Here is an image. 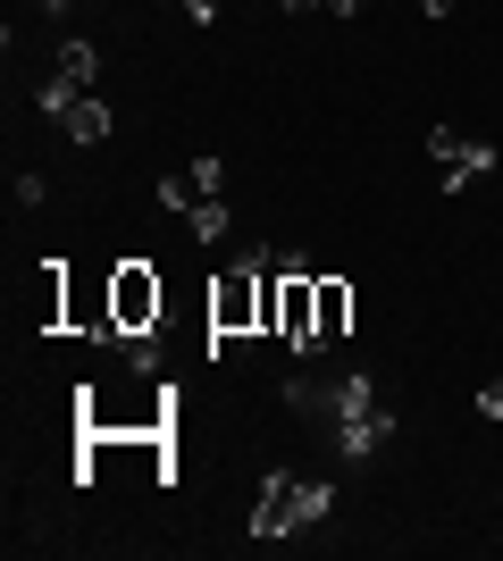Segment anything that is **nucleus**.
Segmentation results:
<instances>
[{
	"label": "nucleus",
	"instance_id": "nucleus-9",
	"mask_svg": "<svg viewBox=\"0 0 503 561\" xmlns=\"http://www.w3.org/2000/svg\"><path fill=\"white\" fill-rule=\"evenodd\" d=\"M59 76L93 93V84H101V50H93V43H59Z\"/></svg>",
	"mask_w": 503,
	"mask_h": 561
},
{
	"label": "nucleus",
	"instance_id": "nucleus-11",
	"mask_svg": "<svg viewBox=\"0 0 503 561\" xmlns=\"http://www.w3.org/2000/svg\"><path fill=\"white\" fill-rule=\"evenodd\" d=\"M185 176H193V193H202V202H210V193H227V160H218V151H202Z\"/></svg>",
	"mask_w": 503,
	"mask_h": 561
},
{
	"label": "nucleus",
	"instance_id": "nucleus-8",
	"mask_svg": "<svg viewBox=\"0 0 503 561\" xmlns=\"http://www.w3.org/2000/svg\"><path fill=\"white\" fill-rule=\"evenodd\" d=\"M344 328H353V285H344V277H319V352H328Z\"/></svg>",
	"mask_w": 503,
	"mask_h": 561
},
{
	"label": "nucleus",
	"instance_id": "nucleus-7",
	"mask_svg": "<svg viewBox=\"0 0 503 561\" xmlns=\"http://www.w3.org/2000/svg\"><path fill=\"white\" fill-rule=\"evenodd\" d=\"M59 135H68L76 151L110 142V101H101V93H76V101H68V117H59Z\"/></svg>",
	"mask_w": 503,
	"mask_h": 561
},
{
	"label": "nucleus",
	"instance_id": "nucleus-15",
	"mask_svg": "<svg viewBox=\"0 0 503 561\" xmlns=\"http://www.w3.org/2000/svg\"><path fill=\"white\" fill-rule=\"evenodd\" d=\"M185 18L193 25H218V0H185Z\"/></svg>",
	"mask_w": 503,
	"mask_h": 561
},
{
	"label": "nucleus",
	"instance_id": "nucleus-4",
	"mask_svg": "<svg viewBox=\"0 0 503 561\" xmlns=\"http://www.w3.org/2000/svg\"><path fill=\"white\" fill-rule=\"evenodd\" d=\"M160 277H151V260H118L110 268V335L135 344V335H160Z\"/></svg>",
	"mask_w": 503,
	"mask_h": 561
},
{
	"label": "nucleus",
	"instance_id": "nucleus-17",
	"mask_svg": "<svg viewBox=\"0 0 503 561\" xmlns=\"http://www.w3.org/2000/svg\"><path fill=\"white\" fill-rule=\"evenodd\" d=\"M43 9H68V0H43Z\"/></svg>",
	"mask_w": 503,
	"mask_h": 561
},
{
	"label": "nucleus",
	"instance_id": "nucleus-2",
	"mask_svg": "<svg viewBox=\"0 0 503 561\" xmlns=\"http://www.w3.org/2000/svg\"><path fill=\"white\" fill-rule=\"evenodd\" d=\"M268 268H277V260L252 243L236 268H218V277H210V360H218V352H236L243 335H268Z\"/></svg>",
	"mask_w": 503,
	"mask_h": 561
},
{
	"label": "nucleus",
	"instance_id": "nucleus-12",
	"mask_svg": "<svg viewBox=\"0 0 503 561\" xmlns=\"http://www.w3.org/2000/svg\"><path fill=\"white\" fill-rule=\"evenodd\" d=\"M286 18H311V9H328V18H361V0H277Z\"/></svg>",
	"mask_w": 503,
	"mask_h": 561
},
{
	"label": "nucleus",
	"instance_id": "nucleus-3",
	"mask_svg": "<svg viewBox=\"0 0 503 561\" xmlns=\"http://www.w3.org/2000/svg\"><path fill=\"white\" fill-rule=\"evenodd\" d=\"M328 512H335V486H328V478H286V469H268L261 494H252V537H261V545H286V537H302V528H319Z\"/></svg>",
	"mask_w": 503,
	"mask_h": 561
},
{
	"label": "nucleus",
	"instance_id": "nucleus-13",
	"mask_svg": "<svg viewBox=\"0 0 503 561\" xmlns=\"http://www.w3.org/2000/svg\"><path fill=\"white\" fill-rule=\"evenodd\" d=\"M43 193H50L43 176H34V168H18V210H43Z\"/></svg>",
	"mask_w": 503,
	"mask_h": 561
},
{
	"label": "nucleus",
	"instance_id": "nucleus-1",
	"mask_svg": "<svg viewBox=\"0 0 503 561\" xmlns=\"http://www.w3.org/2000/svg\"><path fill=\"white\" fill-rule=\"evenodd\" d=\"M311 420H328V436H335V453L344 461H378L386 445H395V411L378 402V377L369 369H353V377H335V386H319V402H311Z\"/></svg>",
	"mask_w": 503,
	"mask_h": 561
},
{
	"label": "nucleus",
	"instance_id": "nucleus-6",
	"mask_svg": "<svg viewBox=\"0 0 503 561\" xmlns=\"http://www.w3.org/2000/svg\"><path fill=\"white\" fill-rule=\"evenodd\" d=\"M428 160H436V185L461 193V185H479V176H495V142H487V135H461V126H436V135H428Z\"/></svg>",
	"mask_w": 503,
	"mask_h": 561
},
{
	"label": "nucleus",
	"instance_id": "nucleus-14",
	"mask_svg": "<svg viewBox=\"0 0 503 561\" xmlns=\"http://www.w3.org/2000/svg\"><path fill=\"white\" fill-rule=\"evenodd\" d=\"M479 420H503V377H487V386H479Z\"/></svg>",
	"mask_w": 503,
	"mask_h": 561
},
{
	"label": "nucleus",
	"instance_id": "nucleus-10",
	"mask_svg": "<svg viewBox=\"0 0 503 561\" xmlns=\"http://www.w3.org/2000/svg\"><path fill=\"white\" fill-rule=\"evenodd\" d=\"M185 227H193V243H218V234L236 227V210H227V202L210 193V202H193V210H185Z\"/></svg>",
	"mask_w": 503,
	"mask_h": 561
},
{
	"label": "nucleus",
	"instance_id": "nucleus-5",
	"mask_svg": "<svg viewBox=\"0 0 503 561\" xmlns=\"http://www.w3.org/2000/svg\"><path fill=\"white\" fill-rule=\"evenodd\" d=\"M277 335H286L302 360L319 352V268L311 260H286V277H277Z\"/></svg>",
	"mask_w": 503,
	"mask_h": 561
},
{
	"label": "nucleus",
	"instance_id": "nucleus-16",
	"mask_svg": "<svg viewBox=\"0 0 503 561\" xmlns=\"http://www.w3.org/2000/svg\"><path fill=\"white\" fill-rule=\"evenodd\" d=\"M420 9H428V18H454V9H461V0H420Z\"/></svg>",
	"mask_w": 503,
	"mask_h": 561
}]
</instances>
